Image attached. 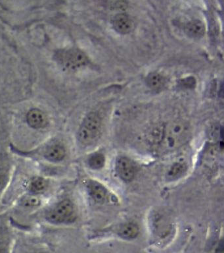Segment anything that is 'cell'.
<instances>
[{"instance_id": "cell-16", "label": "cell", "mask_w": 224, "mask_h": 253, "mask_svg": "<svg viewBox=\"0 0 224 253\" xmlns=\"http://www.w3.org/2000/svg\"><path fill=\"white\" fill-rule=\"evenodd\" d=\"M40 203V199L36 196H27L22 201L23 207L27 209H33V208L38 207Z\"/></svg>"}, {"instance_id": "cell-5", "label": "cell", "mask_w": 224, "mask_h": 253, "mask_svg": "<svg viewBox=\"0 0 224 253\" xmlns=\"http://www.w3.org/2000/svg\"><path fill=\"white\" fill-rule=\"evenodd\" d=\"M135 166L132 160L128 158L121 156L118 158L116 162V171L118 176L123 181L129 182L132 181L135 175Z\"/></svg>"}, {"instance_id": "cell-11", "label": "cell", "mask_w": 224, "mask_h": 253, "mask_svg": "<svg viewBox=\"0 0 224 253\" xmlns=\"http://www.w3.org/2000/svg\"><path fill=\"white\" fill-rule=\"evenodd\" d=\"M145 83L153 90H160L166 84V78L160 73L153 72L147 75Z\"/></svg>"}, {"instance_id": "cell-1", "label": "cell", "mask_w": 224, "mask_h": 253, "mask_svg": "<svg viewBox=\"0 0 224 253\" xmlns=\"http://www.w3.org/2000/svg\"><path fill=\"white\" fill-rule=\"evenodd\" d=\"M192 136V127L188 122L182 120L172 121L164 126L162 138L159 142L160 152L174 151L185 145Z\"/></svg>"}, {"instance_id": "cell-12", "label": "cell", "mask_w": 224, "mask_h": 253, "mask_svg": "<svg viewBox=\"0 0 224 253\" xmlns=\"http://www.w3.org/2000/svg\"><path fill=\"white\" fill-rule=\"evenodd\" d=\"M120 237L126 239H132L138 235L139 229L138 225L134 223H126L122 225L117 230Z\"/></svg>"}, {"instance_id": "cell-14", "label": "cell", "mask_w": 224, "mask_h": 253, "mask_svg": "<svg viewBox=\"0 0 224 253\" xmlns=\"http://www.w3.org/2000/svg\"><path fill=\"white\" fill-rule=\"evenodd\" d=\"M88 165L92 169H102L105 166V157L102 153L99 152H96L91 154L88 157L87 160Z\"/></svg>"}, {"instance_id": "cell-9", "label": "cell", "mask_w": 224, "mask_h": 253, "mask_svg": "<svg viewBox=\"0 0 224 253\" xmlns=\"http://www.w3.org/2000/svg\"><path fill=\"white\" fill-rule=\"evenodd\" d=\"M29 126L35 128L45 127L48 124L46 114L38 109H32L29 111L27 116Z\"/></svg>"}, {"instance_id": "cell-4", "label": "cell", "mask_w": 224, "mask_h": 253, "mask_svg": "<svg viewBox=\"0 0 224 253\" xmlns=\"http://www.w3.org/2000/svg\"><path fill=\"white\" fill-rule=\"evenodd\" d=\"M74 214L73 204L68 200H64L49 211L46 217L51 222L59 223L69 220Z\"/></svg>"}, {"instance_id": "cell-13", "label": "cell", "mask_w": 224, "mask_h": 253, "mask_svg": "<svg viewBox=\"0 0 224 253\" xmlns=\"http://www.w3.org/2000/svg\"><path fill=\"white\" fill-rule=\"evenodd\" d=\"M188 169V166L184 162H178L173 164L169 169L167 177L171 180H175L182 177Z\"/></svg>"}, {"instance_id": "cell-19", "label": "cell", "mask_w": 224, "mask_h": 253, "mask_svg": "<svg viewBox=\"0 0 224 253\" xmlns=\"http://www.w3.org/2000/svg\"><path fill=\"white\" fill-rule=\"evenodd\" d=\"M7 181V174L3 169H0V191H1L6 185Z\"/></svg>"}, {"instance_id": "cell-10", "label": "cell", "mask_w": 224, "mask_h": 253, "mask_svg": "<svg viewBox=\"0 0 224 253\" xmlns=\"http://www.w3.org/2000/svg\"><path fill=\"white\" fill-rule=\"evenodd\" d=\"M65 148L62 144L55 143L51 144L45 152V157L51 162H60L65 156Z\"/></svg>"}, {"instance_id": "cell-2", "label": "cell", "mask_w": 224, "mask_h": 253, "mask_svg": "<svg viewBox=\"0 0 224 253\" xmlns=\"http://www.w3.org/2000/svg\"><path fill=\"white\" fill-rule=\"evenodd\" d=\"M103 128L101 116L97 112H92L84 118L77 134L78 142L84 146H89L99 139Z\"/></svg>"}, {"instance_id": "cell-8", "label": "cell", "mask_w": 224, "mask_h": 253, "mask_svg": "<svg viewBox=\"0 0 224 253\" xmlns=\"http://www.w3.org/2000/svg\"><path fill=\"white\" fill-rule=\"evenodd\" d=\"M184 32L186 35L193 39H200L206 33L204 23L199 19H193L188 22L184 26Z\"/></svg>"}, {"instance_id": "cell-18", "label": "cell", "mask_w": 224, "mask_h": 253, "mask_svg": "<svg viewBox=\"0 0 224 253\" xmlns=\"http://www.w3.org/2000/svg\"><path fill=\"white\" fill-rule=\"evenodd\" d=\"M196 82L194 79L192 77H188V78L182 79L181 81L180 84L186 88H193V86L195 85Z\"/></svg>"}, {"instance_id": "cell-3", "label": "cell", "mask_w": 224, "mask_h": 253, "mask_svg": "<svg viewBox=\"0 0 224 253\" xmlns=\"http://www.w3.org/2000/svg\"><path fill=\"white\" fill-rule=\"evenodd\" d=\"M56 57L58 62L68 70H76L87 66L90 63L88 55L81 49L76 47L63 49L57 53Z\"/></svg>"}, {"instance_id": "cell-17", "label": "cell", "mask_w": 224, "mask_h": 253, "mask_svg": "<svg viewBox=\"0 0 224 253\" xmlns=\"http://www.w3.org/2000/svg\"><path fill=\"white\" fill-rule=\"evenodd\" d=\"M105 5L111 9L123 10L128 7V3L127 2L121 1H107Z\"/></svg>"}, {"instance_id": "cell-20", "label": "cell", "mask_w": 224, "mask_h": 253, "mask_svg": "<svg viewBox=\"0 0 224 253\" xmlns=\"http://www.w3.org/2000/svg\"><path fill=\"white\" fill-rule=\"evenodd\" d=\"M9 243L5 241L0 242V253H9Z\"/></svg>"}, {"instance_id": "cell-15", "label": "cell", "mask_w": 224, "mask_h": 253, "mask_svg": "<svg viewBox=\"0 0 224 253\" xmlns=\"http://www.w3.org/2000/svg\"><path fill=\"white\" fill-rule=\"evenodd\" d=\"M48 183L42 177H36L32 180L30 184L31 191L34 193H40L46 190Z\"/></svg>"}, {"instance_id": "cell-7", "label": "cell", "mask_w": 224, "mask_h": 253, "mask_svg": "<svg viewBox=\"0 0 224 253\" xmlns=\"http://www.w3.org/2000/svg\"><path fill=\"white\" fill-rule=\"evenodd\" d=\"M88 191L90 197L96 203L103 204L109 198V192L105 186L96 181L88 182Z\"/></svg>"}, {"instance_id": "cell-6", "label": "cell", "mask_w": 224, "mask_h": 253, "mask_svg": "<svg viewBox=\"0 0 224 253\" xmlns=\"http://www.w3.org/2000/svg\"><path fill=\"white\" fill-rule=\"evenodd\" d=\"M111 24L114 30L123 35H128L134 29L133 19L125 13H117L114 16Z\"/></svg>"}]
</instances>
